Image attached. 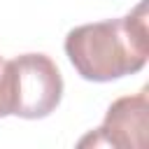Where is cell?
I'll return each mask as SVG.
<instances>
[{
	"label": "cell",
	"mask_w": 149,
	"mask_h": 149,
	"mask_svg": "<svg viewBox=\"0 0 149 149\" xmlns=\"http://www.w3.org/2000/svg\"><path fill=\"white\" fill-rule=\"evenodd\" d=\"M65 56L86 81H112L147 65V0L121 19L84 23L65 35Z\"/></svg>",
	"instance_id": "6da1fadb"
},
{
	"label": "cell",
	"mask_w": 149,
	"mask_h": 149,
	"mask_svg": "<svg viewBox=\"0 0 149 149\" xmlns=\"http://www.w3.org/2000/svg\"><path fill=\"white\" fill-rule=\"evenodd\" d=\"M9 91L14 116L44 119L63 98V77L47 54H21L9 61Z\"/></svg>",
	"instance_id": "7a4b0ae2"
},
{
	"label": "cell",
	"mask_w": 149,
	"mask_h": 149,
	"mask_svg": "<svg viewBox=\"0 0 149 149\" xmlns=\"http://www.w3.org/2000/svg\"><path fill=\"white\" fill-rule=\"evenodd\" d=\"M147 114H149V98L147 88L135 95H123L114 100L105 114L102 126L84 137L79 147L86 144H105L119 149H142L147 142Z\"/></svg>",
	"instance_id": "3957f363"
}]
</instances>
